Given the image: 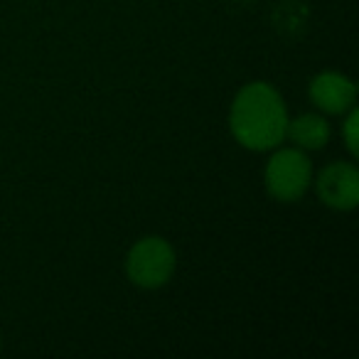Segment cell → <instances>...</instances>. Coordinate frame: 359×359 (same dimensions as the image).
I'll list each match as a JSON object with an SVG mask.
<instances>
[{
    "label": "cell",
    "mask_w": 359,
    "mask_h": 359,
    "mask_svg": "<svg viewBox=\"0 0 359 359\" xmlns=\"http://www.w3.org/2000/svg\"><path fill=\"white\" fill-rule=\"evenodd\" d=\"M308 96L320 114L342 116L357 104V86L342 72L325 69L310 79Z\"/></svg>",
    "instance_id": "cell-5"
},
{
    "label": "cell",
    "mask_w": 359,
    "mask_h": 359,
    "mask_svg": "<svg viewBox=\"0 0 359 359\" xmlns=\"http://www.w3.org/2000/svg\"><path fill=\"white\" fill-rule=\"evenodd\" d=\"M177 269V256L163 236H143L126 254V276L143 290H158L170 283Z\"/></svg>",
    "instance_id": "cell-3"
},
{
    "label": "cell",
    "mask_w": 359,
    "mask_h": 359,
    "mask_svg": "<svg viewBox=\"0 0 359 359\" xmlns=\"http://www.w3.org/2000/svg\"><path fill=\"white\" fill-rule=\"evenodd\" d=\"M342 116H344V123H342L344 145H347L349 153L357 155L359 153V133H357V128H359V111H357V106H352V109H349L347 114H342Z\"/></svg>",
    "instance_id": "cell-7"
},
{
    "label": "cell",
    "mask_w": 359,
    "mask_h": 359,
    "mask_svg": "<svg viewBox=\"0 0 359 359\" xmlns=\"http://www.w3.org/2000/svg\"><path fill=\"white\" fill-rule=\"evenodd\" d=\"M320 202L334 212H352L359 205V170L354 163H327L313 177Z\"/></svg>",
    "instance_id": "cell-4"
},
{
    "label": "cell",
    "mask_w": 359,
    "mask_h": 359,
    "mask_svg": "<svg viewBox=\"0 0 359 359\" xmlns=\"http://www.w3.org/2000/svg\"><path fill=\"white\" fill-rule=\"evenodd\" d=\"M288 109L280 91L269 81H249L234 94L229 106V130L246 150L269 153L285 140Z\"/></svg>",
    "instance_id": "cell-1"
},
{
    "label": "cell",
    "mask_w": 359,
    "mask_h": 359,
    "mask_svg": "<svg viewBox=\"0 0 359 359\" xmlns=\"http://www.w3.org/2000/svg\"><path fill=\"white\" fill-rule=\"evenodd\" d=\"M330 123L323 114H300L295 118H288L285 138L300 150H320L330 143Z\"/></svg>",
    "instance_id": "cell-6"
},
{
    "label": "cell",
    "mask_w": 359,
    "mask_h": 359,
    "mask_svg": "<svg viewBox=\"0 0 359 359\" xmlns=\"http://www.w3.org/2000/svg\"><path fill=\"white\" fill-rule=\"evenodd\" d=\"M313 163L305 150L295 148V145L290 148L276 145L271 150V158L264 168V185L276 202L288 205V202L300 200L313 185Z\"/></svg>",
    "instance_id": "cell-2"
}]
</instances>
